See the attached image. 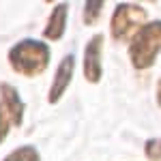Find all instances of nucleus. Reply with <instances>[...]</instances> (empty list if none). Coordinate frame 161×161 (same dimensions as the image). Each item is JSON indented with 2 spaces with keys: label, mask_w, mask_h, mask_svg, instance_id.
<instances>
[{
  "label": "nucleus",
  "mask_w": 161,
  "mask_h": 161,
  "mask_svg": "<svg viewBox=\"0 0 161 161\" xmlns=\"http://www.w3.org/2000/svg\"><path fill=\"white\" fill-rule=\"evenodd\" d=\"M73 67H75V56L73 54H67L60 60L58 69H56V75H54L50 95H47V97H50V103H56V101L64 95V90L71 84V77H73Z\"/></svg>",
  "instance_id": "39448f33"
},
{
  "label": "nucleus",
  "mask_w": 161,
  "mask_h": 161,
  "mask_svg": "<svg viewBox=\"0 0 161 161\" xmlns=\"http://www.w3.org/2000/svg\"><path fill=\"white\" fill-rule=\"evenodd\" d=\"M4 161H41V159H39V153L35 146H22V148L13 150L11 155H7Z\"/></svg>",
  "instance_id": "6e6552de"
},
{
  "label": "nucleus",
  "mask_w": 161,
  "mask_h": 161,
  "mask_svg": "<svg viewBox=\"0 0 161 161\" xmlns=\"http://www.w3.org/2000/svg\"><path fill=\"white\" fill-rule=\"evenodd\" d=\"M161 54V22L142 24L131 43H129V58L136 69H148L155 64L157 56Z\"/></svg>",
  "instance_id": "f257e3e1"
},
{
  "label": "nucleus",
  "mask_w": 161,
  "mask_h": 161,
  "mask_svg": "<svg viewBox=\"0 0 161 161\" xmlns=\"http://www.w3.org/2000/svg\"><path fill=\"white\" fill-rule=\"evenodd\" d=\"M9 62L17 73L28 77L39 75L50 64V47L35 39H24L9 52Z\"/></svg>",
  "instance_id": "f03ea898"
},
{
  "label": "nucleus",
  "mask_w": 161,
  "mask_h": 161,
  "mask_svg": "<svg viewBox=\"0 0 161 161\" xmlns=\"http://www.w3.org/2000/svg\"><path fill=\"white\" fill-rule=\"evenodd\" d=\"M9 125H11L9 114H7V112H4V108L0 105V144L4 142V137H7V133H9Z\"/></svg>",
  "instance_id": "9b49d317"
},
{
  "label": "nucleus",
  "mask_w": 161,
  "mask_h": 161,
  "mask_svg": "<svg viewBox=\"0 0 161 161\" xmlns=\"http://www.w3.org/2000/svg\"><path fill=\"white\" fill-rule=\"evenodd\" d=\"M157 103L161 105V77H159V84H157Z\"/></svg>",
  "instance_id": "f8f14e48"
},
{
  "label": "nucleus",
  "mask_w": 161,
  "mask_h": 161,
  "mask_svg": "<svg viewBox=\"0 0 161 161\" xmlns=\"http://www.w3.org/2000/svg\"><path fill=\"white\" fill-rule=\"evenodd\" d=\"M144 153L150 161H159L161 159V140H148L146 146H144Z\"/></svg>",
  "instance_id": "9d476101"
},
{
  "label": "nucleus",
  "mask_w": 161,
  "mask_h": 161,
  "mask_svg": "<svg viewBox=\"0 0 161 161\" xmlns=\"http://www.w3.org/2000/svg\"><path fill=\"white\" fill-rule=\"evenodd\" d=\"M67 13H69V4L67 2H58L52 11L47 26L43 30V37L50 39V41H58L64 32V26H67Z\"/></svg>",
  "instance_id": "0eeeda50"
},
{
  "label": "nucleus",
  "mask_w": 161,
  "mask_h": 161,
  "mask_svg": "<svg viewBox=\"0 0 161 161\" xmlns=\"http://www.w3.org/2000/svg\"><path fill=\"white\" fill-rule=\"evenodd\" d=\"M0 95H2V108L9 114L13 125H22V118H24V103L19 99L17 90L11 86V84H2L0 86Z\"/></svg>",
  "instance_id": "423d86ee"
},
{
  "label": "nucleus",
  "mask_w": 161,
  "mask_h": 161,
  "mask_svg": "<svg viewBox=\"0 0 161 161\" xmlns=\"http://www.w3.org/2000/svg\"><path fill=\"white\" fill-rule=\"evenodd\" d=\"M103 7H105V2H86L84 4V24H95L99 19V13L103 11Z\"/></svg>",
  "instance_id": "1a4fd4ad"
},
{
  "label": "nucleus",
  "mask_w": 161,
  "mask_h": 161,
  "mask_svg": "<svg viewBox=\"0 0 161 161\" xmlns=\"http://www.w3.org/2000/svg\"><path fill=\"white\" fill-rule=\"evenodd\" d=\"M101 47H103V37L95 35L86 43V52H84V77L90 84H97L101 80Z\"/></svg>",
  "instance_id": "20e7f679"
},
{
  "label": "nucleus",
  "mask_w": 161,
  "mask_h": 161,
  "mask_svg": "<svg viewBox=\"0 0 161 161\" xmlns=\"http://www.w3.org/2000/svg\"><path fill=\"white\" fill-rule=\"evenodd\" d=\"M144 17H146V11L140 4H136V2H120V4H116L114 15H112V24H110L112 37L116 41H123L129 35H136L142 28Z\"/></svg>",
  "instance_id": "7ed1b4c3"
}]
</instances>
